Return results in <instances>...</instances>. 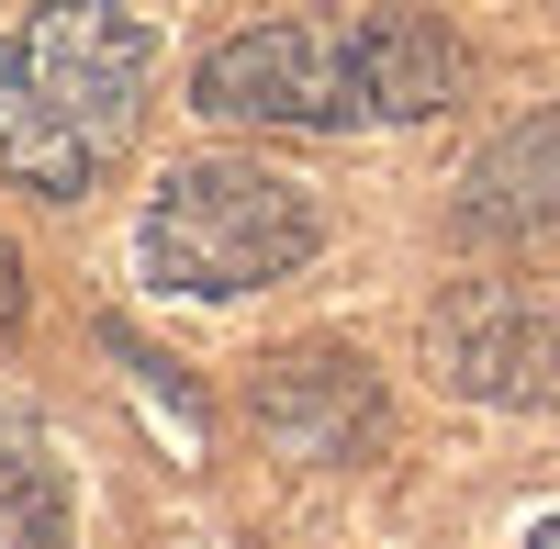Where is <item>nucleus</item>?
<instances>
[{
    "label": "nucleus",
    "instance_id": "nucleus-4",
    "mask_svg": "<svg viewBox=\"0 0 560 549\" xmlns=\"http://www.w3.org/2000/svg\"><path fill=\"white\" fill-rule=\"evenodd\" d=\"M438 371L482 404H549L560 393V314L527 292H459L438 314Z\"/></svg>",
    "mask_w": 560,
    "mask_h": 549
},
{
    "label": "nucleus",
    "instance_id": "nucleus-8",
    "mask_svg": "<svg viewBox=\"0 0 560 549\" xmlns=\"http://www.w3.org/2000/svg\"><path fill=\"white\" fill-rule=\"evenodd\" d=\"M527 549H560V516H549V527H538V538H527Z\"/></svg>",
    "mask_w": 560,
    "mask_h": 549
},
{
    "label": "nucleus",
    "instance_id": "nucleus-6",
    "mask_svg": "<svg viewBox=\"0 0 560 549\" xmlns=\"http://www.w3.org/2000/svg\"><path fill=\"white\" fill-rule=\"evenodd\" d=\"M0 549H68V493L23 437H0Z\"/></svg>",
    "mask_w": 560,
    "mask_h": 549
},
{
    "label": "nucleus",
    "instance_id": "nucleus-7",
    "mask_svg": "<svg viewBox=\"0 0 560 549\" xmlns=\"http://www.w3.org/2000/svg\"><path fill=\"white\" fill-rule=\"evenodd\" d=\"M0 326H23V258H12V236H0Z\"/></svg>",
    "mask_w": 560,
    "mask_h": 549
},
{
    "label": "nucleus",
    "instance_id": "nucleus-3",
    "mask_svg": "<svg viewBox=\"0 0 560 549\" xmlns=\"http://www.w3.org/2000/svg\"><path fill=\"white\" fill-rule=\"evenodd\" d=\"M314 191L280 179L258 157H191L168 168V191L135 224V258H147L158 292H191V303H224V292H258V281H292L314 258Z\"/></svg>",
    "mask_w": 560,
    "mask_h": 549
},
{
    "label": "nucleus",
    "instance_id": "nucleus-2",
    "mask_svg": "<svg viewBox=\"0 0 560 549\" xmlns=\"http://www.w3.org/2000/svg\"><path fill=\"white\" fill-rule=\"evenodd\" d=\"M158 34L124 0H45V12L0 23V168L45 202H79L147 113Z\"/></svg>",
    "mask_w": 560,
    "mask_h": 549
},
{
    "label": "nucleus",
    "instance_id": "nucleus-1",
    "mask_svg": "<svg viewBox=\"0 0 560 549\" xmlns=\"http://www.w3.org/2000/svg\"><path fill=\"white\" fill-rule=\"evenodd\" d=\"M448 102H459V34L427 12H292V23L224 34L191 68V113L292 124V135L427 124Z\"/></svg>",
    "mask_w": 560,
    "mask_h": 549
},
{
    "label": "nucleus",
    "instance_id": "nucleus-5",
    "mask_svg": "<svg viewBox=\"0 0 560 549\" xmlns=\"http://www.w3.org/2000/svg\"><path fill=\"white\" fill-rule=\"evenodd\" d=\"M549 213H560V124L538 113V124H516V135L471 168L459 224H471V236H527V224H549Z\"/></svg>",
    "mask_w": 560,
    "mask_h": 549
}]
</instances>
